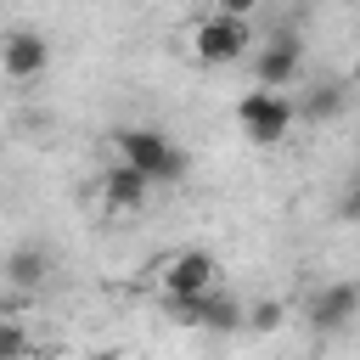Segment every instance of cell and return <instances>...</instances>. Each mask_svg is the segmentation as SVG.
I'll list each match as a JSON object with an SVG mask.
<instances>
[{"instance_id":"6da1fadb","label":"cell","mask_w":360,"mask_h":360,"mask_svg":"<svg viewBox=\"0 0 360 360\" xmlns=\"http://www.w3.org/2000/svg\"><path fill=\"white\" fill-rule=\"evenodd\" d=\"M112 152H118V163L141 169L152 186H180V180H186V169H191V158H186L163 129H146V124L112 129Z\"/></svg>"},{"instance_id":"7a4b0ae2","label":"cell","mask_w":360,"mask_h":360,"mask_svg":"<svg viewBox=\"0 0 360 360\" xmlns=\"http://www.w3.org/2000/svg\"><path fill=\"white\" fill-rule=\"evenodd\" d=\"M292 118H298V107H292L281 90H248V96L236 101V124H242V135H248L253 146H276V141L292 129Z\"/></svg>"},{"instance_id":"3957f363","label":"cell","mask_w":360,"mask_h":360,"mask_svg":"<svg viewBox=\"0 0 360 360\" xmlns=\"http://www.w3.org/2000/svg\"><path fill=\"white\" fill-rule=\"evenodd\" d=\"M158 287L163 298H202L214 292V253L208 248H180L158 259Z\"/></svg>"},{"instance_id":"277c9868","label":"cell","mask_w":360,"mask_h":360,"mask_svg":"<svg viewBox=\"0 0 360 360\" xmlns=\"http://www.w3.org/2000/svg\"><path fill=\"white\" fill-rule=\"evenodd\" d=\"M248 22L242 17H202L197 28H191V56L202 62V68H225V62H236V56H248Z\"/></svg>"},{"instance_id":"5b68a950","label":"cell","mask_w":360,"mask_h":360,"mask_svg":"<svg viewBox=\"0 0 360 360\" xmlns=\"http://www.w3.org/2000/svg\"><path fill=\"white\" fill-rule=\"evenodd\" d=\"M169 315L180 326H202V332H236L248 326V309L231 298V292H202V298H163Z\"/></svg>"},{"instance_id":"8992f818","label":"cell","mask_w":360,"mask_h":360,"mask_svg":"<svg viewBox=\"0 0 360 360\" xmlns=\"http://www.w3.org/2000/svg\"><path fill=\"white\" fill-rule=\"evenodd\" d=\"M360 315V281H326L304 298V321L315 332H343Z\"/></svg>"},{"instance_id":"52a82bcc","label":"cell","mask_w":360,"mask_h":360,"mask_svg":"<svg viewBox=\"0 0 360 360\" xmlns=\"http://www.w3.org/2000/svg\"><path fill=\"white\" fill-rule=\"evenodd\" d=\"M304 68V39L298 34H270V45L253 56V79L259 90H287Z\"/></svg>"},{"instance_id":"ba28073f","label":"cell","mask_w":360,"mask_h":360,"mask_svg":"<svg viewBox=\"0 0 360 360\" xmlns=\"http://www.w3.org/2000/svg\"><path fill=\"white\" fill-rule=\"evenodd\" d=\"M0 56H6V79H17V84H28V79H39L51 68V45H45L39 28H11Z\"/></svg>"},{"instance_id":"9c48e42d","label":"cell","mask_w":360,"mask_h":360,"mask_svg":"<svg viewBox=\"0 0 360 360\" xmlns=\"http://www.w3.org/2000/svg\"><path fill=\"white\" fill-rule=\"evenodd\" d=\"M146 191H152V180H146L141 169H129V163H112V169L96 174V197H101V208H112V214H135V208L146 202Z\"/></svg>"},{"instance_id":"30bf717a","label":"cell","mask_w":360,"mask_h":360,"mask_svg":"<svg viewBox=\"0 0 360 360\" xmlns=\"http://www.w3.org/2000/svg\"><path fill=\"white\" fill-rule=\"evenodd\" d=\"M6 287L11 292H34V287H45V248H11V259H6Z\"/></svg>"},{"instance_id":"8fae6325","label":"cell","mask_w":360,"mask_h":360,"mask_svg":"<svg viewBox=\"0 0 360 360\" xmlns=\"http://www.w3.org/2000/svg\"><path fill=\"white\" fill-rule=\"evenodd\" d=\"M338 112H343V90H338V84H315V90L304 96V118L321 124V118H338Z\"/></svg>"},{"instance_id":"7c38bea8","label":"cell","mask_w":360,"mask_h":360,"mask_svg":"<svg viewBox=\"0 0 360 360\" xmlns=\"http://www.w3.org/2000/svg\"><path fill=\"white\" fill-rule=\"evenodd\" d=\"M281 315H287V309H281L276 298H264V304H253V309H248V326H253V332H276V326H281Z\"/></svg>"},{"instance_id":"4fadbf2b","label":"cell","mask_w":360,"mask_h":360,"mask_svg":"<svg viewBox=\"0 0 360 360\" xmlns=\"http://www.w3.org/2000/svg\"><path fill=\"white\" fill-rule=\"evenodd\" d=\"M0 360H22V321L17 315L0 321Z\"/></svg>"},{"instance_id":"5bb4252c","label":"cell","mask_w":360,"mask_h":360,"mask_svg":"<svg viewBox=\"0 0 360 360\" xmlns=\"http://www.w3.org/2000/svg\"><path fill=\"white\" fill-rule=\"evenodd\" d=\"M338 214L349 219V225H360V169L343 180V197H338Z\"/></svg>"},{"instance_id":"9a60e30c","label":"cell","mask_w":360,"mask_h":360,"mask_svg":"<svg viewBox=\"0 0 360 360\" xmlns=\"http://www.w3.org/2000/svg\"><path fill=\"white\" fill-rule=\"evenodd\" d=\"M253 6H259V0H219L214 11H219V17H242V22H248V11H253Z\"/></svg>"},{"instance_id":"2e32d148","label":"cell","mask_w":360,"mask_h":360,"mask_svg":"<svg viewBox=\"0 0 360 360\" xmlns=\"http://www.w3.org/2000/svg\"><path fill=\"white\" fill-rule=\"evenodd\" d=\"M96 360H129V354H96Z\"/></svg>"}]
</instances>
